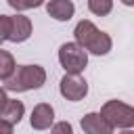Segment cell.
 I'll return each mask as SVG.
<instances>
[{
	"mask_svg": "<svg viewBox=\"0 0 134 134\" xmlns=\"http://www.w3.org/2000/svg\"><path fill=\"white\" fill-rule=\"evenodd\" d=\"M73 38L75 44H80L86 52L96 54V57H105L109 54V50L113 48V40L107 31L98 29L90 19H82L77 21L75 29H73Z\"/></svg>",
	"mask_w": 134,
	"mask_h": 134,
	"instance_id": "obj_1",
	"label": "cell"
},
{
	"mask_svg": "<svg viewBox=\"0 0 134 134\" xmlns=\"http://www.w3.org/2000/svg\"><path fill=\"white\" fill-rule=\"evenodd\" d=\"M44 84H46V69L42 65H17L13 75L4 80V90L27 92V90H38Z\"/></svg>",
	"mask_w": 134,
	"mask_h": 134,
	"instance_id": "obj_2",
	"label": "cell"
},
{
	"mask_svg": "<svg viewBox=\"0 0 134 134\" xmlns=\"http://www.w3.org/2000/svg\"><path fill=\"white\" fill-rule=\"evenodd\" d=\"M98 113L109 121L113 130H124L134 126V109L124 100H107Z\"/></svg>",
	"mask_w": 134,
	"mask_h": 134,
	"instance_id": "obj_3",
	"label": "cell"
},
{
	"mask_svg": "<svg viewBox=\"0 0 134 134\" xmlns=\"http://www.w3.org/2000/svg\"><path fill=\"white\" fill-rule=\"evenodd\" d=\"M59 63L65 73H84L88 67V52L75 42H65L59 48Z\"/></svg>",
	"mask_w": 134,
	"mask_h": 134,
	"instance_id": "obj_4",
	"label": "cell"
},
{
	"mask_svg": "<svg viewBox=\"0 0 134 134\" xmlns=\"http://www.w3.org/2000/svg\"><path fill=\"white\" fill-rule=\"evenodd\" d=\"M59 92L65 100L77 103L82 98H86L88 94V82L82 77V73H65L59 82Z\"/></svg>",
	"mask_w": 134,
	"mask_h": 134,
	"instance_id": "obj_5",
	"label": "cell"
},
{
	"mask_svg": "<svg viewBox=\"0 0 134 134\" xmlns=\"http://www.w3.org/2000/svg\"><path fill=\"white\" fill-rule=\"evenodd\" d=\"M29 124L34 130L42 132V130H50V126L54 124V109L50 103H38L34 109H31V115H29Z\"/></svg>",
	"mask_w": 134,
	"mask_h": 134,
	"instance_id": "obj_6",
	"label": "cell"
},
{
	"mask_svg": "<svg viewBox=\"0 0 134 134\" xmlns=\"http://www.w3.org/2000/svg\"><path fill=\"white\" fill-rule=\"evenodd\" d=\"M34 31V25H31V19L25 17L23 13H17L10 17V36H8V42H15V44H21L25 40H29Z\"/></svg>",
	"mask_w": 134,
	"mask_h": 134,
	"instance_id": "obj_7",
	"label": "cell"
},
{
	"mask_svg": "<svg viewBox=\"0 0 134 134\" xmlns=\"http://www.w3.org/2000/svg\"><path fill=\"white\" fill-rule=\"evenodd\" d=\"M80 126L84 130V134H113L115 130L109 126V121L98 113V111H90L80 119Z\"/></svg>",
	"mask_w": 134,
	"mask_h": 134,
	"instance_id": "obj_8",
	"label": "cell"
},
{
	"mask_svg": "<svg viewBox=\"0 0 134 134\" xmlns=\"http://www.w3.org/2000/svg\"><path fill=\"white\" fill-rule=\"evenodd\" d=\"M46 13L54 21H69L75 15V4L71 0H48L46 2Z\"/></svg>",
	"mask_w": 134,
	"mask_h": 134,
	"instance_id": "obj_9",
	"label": "cell"
},
{
	"mask_svg": "<svg viewBox=\"0 0 134 134\" xmlns=\"http://www.w3.org/2000/svg\"><path fill=\"white\" fill-rule=\"evenodd\" d=\"M25 115V105L23 100H17V98H6V103L0 107V119L17 126Z\"/></svg>",
	"mask_w": 134,
	"mask_h": 134,
	"instance_id": "obj_10",
	"label": "cell"
},
{
	"mask_svg": "<svg viewBox=\"0 0 134 134\" xmlns=\"http://www.w3.org/2000/svg\"><path fill=\"white\" fill-rule=\"evenodd\" d=\"M15 67H17L15 57H13L8 50H2V48H0V80L4 82L6 77H10L13 71H15Z\"/></svg>",
	"mask_w": 134,
	"mask_h": 134,
	"instance_id": "obj_11",
	"label": "cell"
},
{
	"mask_svg": "<svg viewBox=\"0 0 134 134\" xmlns=\"http://www.w3.org/2000/svg\"><path fill=\"white\" fill-rule=\"evenodd\" d=\"M88 10L96 17H107L113 10V0H88Z\"/></svg>",
	"mask_w": 134,
	"mask_h": 134,
	"instance_id": "obj_12",
	"label": "cell"
},
{
	"mask_svg": "<svg viewBox=\"0 0 134 134\" xmlns=\"http://www.w3.org/2000/svg\"><path fill=\"white\" fill-rule=\"evenodd\" d=\"M10 36V15H0V44L8 42Z\"/></svg>",
	"mask_w": 134,
	"mask_h": 134,
	"instance_id": "obj_13",
	"label": "cell"
},
{
	"mask_svg": "<svg viewBox=\"0 0 134 134\" xmlns=\"http://www.w3.org/2000/svg\"><path fill=\"white\" fill-rule=\"evenodd\" d=\"M50 134H73V126L69 121H54L50 126Z\"/></svg>",
	"mask_w": 134,
	"mask_h": 134,
	"instance_id": "obj_14",
	"label": "cell"
},
{
	"mask_svg": "<svg viewBox=\"0 0 134 134\" xmlns=\"http://www.w3.org/2000/svg\"><path fill=\"white\" fill-rule=\"evenodd\" d=\"M6 4L10 8H15L17 13H23V10H29V0H6Z\"/></svg>",
	"mask_w": 134,
	"mask_h": 134,
	"instance_id": "obj_15",
	"label": "cell"
},
{
	"mask_svg": "<svg viewBox=\"0 0 134 134\" xmlns=\"http://www.w3.org/2000/svg\"><path fill=\"white\" fill-rule=\"evenodd\" d=\"M13 124H8V121H4V119H0V134H15L13 132Z\"/></svg>",
	"mask_w": 134,
	"mask_h": 134,
	"instance_id": "obj_16",
	"label": "cell"
},
{
	"mask_svg": "<svg viewBox=\"0 0 134 134\" xmlns=\"http://www.w3.org/2000/svg\"><path fill=\"white\" fill-rule=\"evenodd\" d=\"M6 98H8V96H6V90H4L2 86H0V107H2L4 103H6Z\"/></svg>",
	"mask_w": 134,
	"mask_h": 134,
	"instance_id": "obj_17",
	"label": "cell"
},
{
	"mask_svg": "<svg viewBox=\"0 0 134 134\" xmlns=\"http://www.w3.org/2000/svg\"><path fill=\"white\" fill-rule=\"evenodd\" d=\"M44 2H46V0H29V6H31V8H38V6H42Z\"/></svg>",
	"mask_w": 134,
	"mask_h": 134,
	"instance_id": "obj_18",
	"label": "cell"
},
{
	"mask_svg": "<svg viewBox=\"0 0 134 134\" xmlns=\"http://www.w3.org/2000/svg\"><path fill=\"white\" fill-rule=\"evenodd\" d=\"M117 134H134V132H132V128H124V130L117 132Z\"/></svg>",
	"mask_w": 134,
	"mask_h": 134,
	"instance_id": "obj_19",
	"label": "cell"
},
{
	"mask_svg": "<svg viewBox=\"0 0 134 134\" xmlns=\"http://www.w3.org/2000/svg\"><path fill=\"white\" fill-rule=\"evenodd\" d=\"M121 4H126V6H134V0H121Z\"/></svg>",
	"mask_w": 134,
	"mask_h": 134,
	"instance_id": "obj_20",
	"label": "cell"
}]
</instances>
